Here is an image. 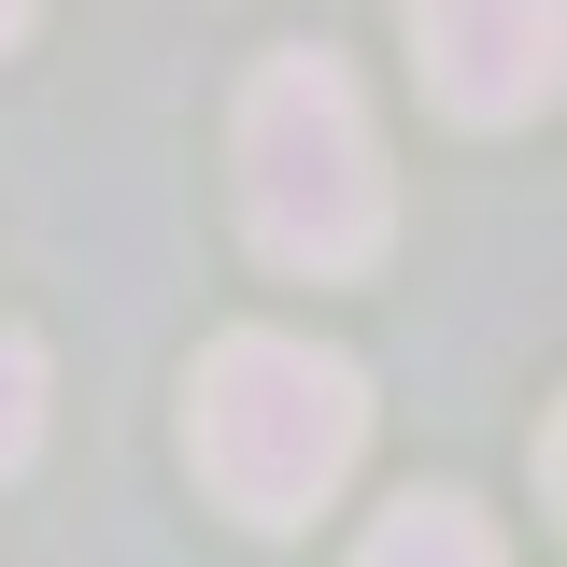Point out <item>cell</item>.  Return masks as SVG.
I'll list each match as a JSON object with an SVG mask.
<instances>
[{
    "mask_svg": "<svg viewBox=\"0 0 567 567\" xmlns=\"http://www.w3.org/2000/svg\"><path fill=\"white\" fill-rule=\"evenodd\" d=\"M354 567H511V554H496V525L468 511V496H398Z\"/></svg>",
    "mask_w": 567,
    "mask_h": 567,
    "instance_id": "4",
    "label": "cell"
},
{
    "mask_svg": "<svg viewBox=\"0 0 567 567\" xmlns=\"http://www.w3.org/2000/svg\"><path fill=\"white\" fill-rule=\"evenodd\" d=\"M185 454L241 525H312L369 454V383L327 341H284V327H227L185 383Z\"/></svg>",
    "mask_w": 567,
    "mask_h": 567,
    "instance_id": "1",
    "label": "cell"
},
{
    "mask_svg": "<svg viewBox=\"0 0 567 567\" xmlns=\"http://www.w3.org/2000/svg\"><path fill=\"white\" fill-rule=\"evenodd\" d=\"M29 14H43V0H0V43H14V29H29Z\"/></svg>",
    "mask_w": 567,
    "mask_h": 567,
    "instance_id": "6",
    "label": "cell"
},
{
    "mask_svg": "<svg viewBox=\"0 0 567 567\" xmlns=\"http://www.w3.org/2000/svg\"><path fill=\"white\" fill-rule=\"evenodd\" d=\"M554 43H567L554 0H412L425 100H440L454 128H525V114L554 100Z\"/></svg>",
    "mask_w": 567,
    "mask_h": 567,
    "instance_id": "3",
    "label": "cell"
},
{
    "mask_svg": "<svg viewBox=\"0 0 567 567\" xmlns=\"http://www.w3.org/2000/svg\"><path fill=\"white\" fill-rule=\"evenodd\" d=\"M43 454V341L29 327H0V483Z\"/></svg>",
    "mask_w": 567,
    "mask_h": 567,
    "instance_id": "5",
    "label": "cell"
},
{
    "mask_svg": "<svg viewBox=\"0 0 567 567\" xmlns=\"http://www.w3.org/2000/svg\"><path fill=\"white\" fill-rule=\"evenodd\" d=\"M383 128H369V100H354L341 58H270L241 85V227H256V256L270 270H312L341 284L383 256Z\"/></svg>",
    "mask_w": 567,
    "mask_h": 567,
    "instance_id": "2",
    "label": "cell"
}]
</instances>
